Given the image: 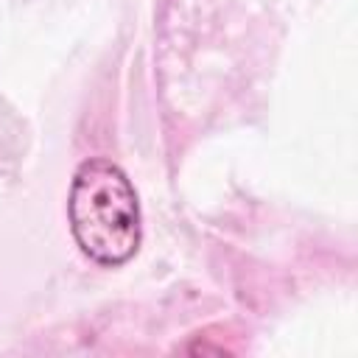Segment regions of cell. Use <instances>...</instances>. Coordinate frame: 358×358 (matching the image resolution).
Wrapping results in <instances>:
<instances>
[{"label": "cell", "mask_w": 358, "mask_h": 358, "mask_svg": "<svg viewBox=\"0 0 358 358\" xmlns=\"http://www.w3.org/2000/svg\"><path fill=\"white\" fill-rule=\"evenodd\" d=\"M67 218L78 249L101 263L120 266L140 249V201L129 176L109 159H84L70 185Z\"/></svg>", "instance_id": "6da1fadb"}]
</instances>
